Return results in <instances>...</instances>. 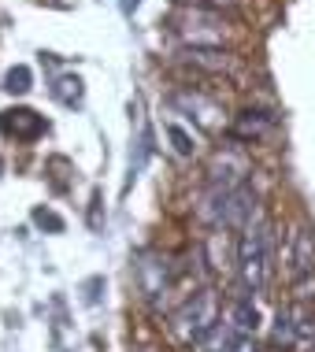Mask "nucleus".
<instances>
[{"label":"nucleus","mask_w":315,"mask_h":352,"mask_svg":"<svg viewBox=\"0 0 315 352\" xmlns=\"http://www.w3.org/2000/svg\"><path fill=\"white\" fill-rule=\"evenodd\" d=\"M167 134H171V141H175V148L182 152V156H189V152H193V141H189V134H186V130H178V126H167Z\"/></svg>","instance_id":"obj_9"},{"label":"nucleus","mask_w":315,"mask_h":352,"mask_svg":"<svg viewBox=\"0 0 315 352\" xmlns=\"http://www.w3.org/2000/svg\"><path fill=\"white\" fill-rule=\"evenodd\" d=\"M267 130H271V116H267V111H241L234 122V138H241V141L260 138Z\"/></svg>","instance_id":"obj_3"},{"label":"nucleus","mask_w":315,"mask_h":352,"mask_svg":"<svg viewBox=\"0 0 315 352\" xmlns=\"http://www.w3.org/2000/svg\"><path fill=\"white\" fill-rule=\"evenodd\" d=\"M193 4H208V8H223V4H237V0H193Z\"/></svg>","instance_id":"obj_10"},{"label":"nucleus","mask_w":315,"mask_h":352,"mask_svg":"<svg viewBox=\"0 0 315 352\" xmlns=\"http://www.w3.org/2000/svg\"><path fill=\"white\" fill-rule=\"evenodd\" d=\"M241 274L249 289H260L267 278V226L260 219L245 223V237H241Z\"/></svg>","instance_id":"obj_1"},{"label":"nucleus","mask_w":315,"mask_h":352,"mask_svg":"<svg viewBox=\"0 0 315 352\" xmlns=\"http://www.w3.org/2000/svg\"><path fill=\"white\" fill-rule=\"evenodd\" d=\"M49 130L45 116H37L34 108H4L0 111V134L15 141H37Z\"/></svg>","instance_id":"obj_2"},{"label":"nucleus","mask_w":315,"mask_h":352,"mask_svg":"<svg viewBox=\"0 0 315 352\" xmlns=\"http://www.w3.org/2000/svg\"><path fill=\"white\" fill-rule=\"evenodd\" d=\"M30 85H34V71L23 67V63L4 74V89L12 93V97H23V93H30Z\"/></svg>","instance_id":"obj_5"},{"label":"nucleus","mask_w":315,"mask_h":352,"mask_svg":"<svg viewBox=\"0 0 315 352\" xmlns=\"http://www.w3.org/2000/svg\"><path fill=\"white\" fill-rule=\"evenodd\" d=\"M133 8H138V0H122V12H127V15L133 12Z\"/></svg>","instance_id":"obj_11"},{"label":"nucleus","mask_w":315,"mask_h":352,"mask_svg":"<svg viewBox=\"0 0 315 352\" xmlns=\"http://www.w3.org/2000/svg\"><path fill=\"white\" fill-rule=\"evenodd\" d=\"M230 327L237 330V334H245V338H252V334H256V327H260V311L252 308V300H237V304H234V311H230Z\"/></svg>","instance_id":"obj_4"},{"label":"nucleus","mask_w":315,"mask_h":352,"mask_svg":"<svg viewBox=\"0 0 315 352\" xmlns=\"http://www.w3.org/2000/svg\"><path fill=\"white\" fill-rule=\"evenodd\" d=\"M52 97L60 104H78L82 100V78H74V74H67L52 85Z\"/></svg>","instance_id":"obj_6"},{"label":"nucleus","mask_w":315,"mask_h":352,"mask_svg":"<svg viewBox=\"0 0 315 352\" xmlns=\"http://www.w3.org/2000/svg\"><path fill=\"white\" fill-rule=\"evenodd\" d=\"M274 341H285V345H290L293 341V322H290V311H279V327H274Z\"/></svg>","instance_id":"obj_8"},{"label":"nucleus","mask_w":315,"mask_h":352,"mask_svg":"<svg viewBox=\"0 0 315 352\" xmlns=\"http://www.w3.org/2000/svg\"><path fill=\"white\" fill-rule=\"evenodd\" d=\"M34 223L41 226V230H52V234L63 230V219L56 215V212H49V208H37V212H34Z\"/></svg>","instance_id":"obj_7"}]
</instances>
